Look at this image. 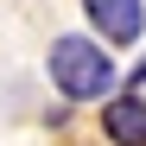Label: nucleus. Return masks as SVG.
I'll return each instance as SVG.
<instances>
[{
    "label": "nucleus",
    "instance_id": "1",
    "mask_svg": "<svg viewBox=\"0 0 146 146\" xmlns=\"http://www.w3.org/2000/svg\"><path fill=\"white\" fill-rule=\"evenodd\" d=\"M44 70H51V83L64 102H102V95H114V57L102 38H83V32H64L51 38V51H44Z\"/></svg>",
    "mask_w": 146,
    "mask_h": 146
},
{
    "label": "nucleus",
    "instance_id": "2",
    "mask_svg": "<svg viewBox=\"0 0 146 146\" xmlns=\"http://www.w3.org/2000/svg\"><path fill=\"white\" fill-rule=\"evenodd\" d=\"M83 19L102 44H133L146 32V0H83Z\"/></svg>",
    "mask_w": 146,
    "mask_h": 146
},
{
    "label": "nucleus",
    "instance_id": "3",
    "mask_svg": "<svg viewBox=\"0 0 146 146\" xmlns=\"http://www.w3.org/2000/svg\"><path fill=\"white\" fill-rule=\"evenodd\" d=\"M102 133L114 146H146V95L127 89V95H102Z\"/></svg>",
    "mask_w": 146,
    "mask_h": 146
}]
</instances>
